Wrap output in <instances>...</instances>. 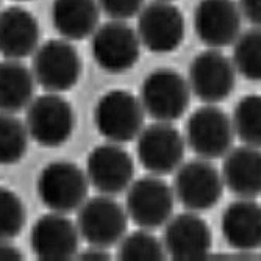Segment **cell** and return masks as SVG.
<instances>
[{"instance_id": "4dcf8cb0", "label": "cell", "mask_w": 261, "mask_h": 261, "mask_svg": "<svg viewBox=\"0 0 261 261\" xmlns=\"http://www.w3.org/2000/svg\"><path fill=\"white\" fill-rule=\"evenodd\" d=\"M80 259H85V261H102V259H110V253L105 252V249L102 247H92L83 253L79 255Z\"/></svg>"}, {"instance_id": "6da1fadb", "label": "cell", "mask_w": 261, "mask_h": 261, "mask_svg": "<svg viewBox=\"0 0 261 261\" xmlns=\"http://www.w3.org/2000/svg\"><path fill=\"white\" fill-rule=\"evenodd\" d=\"M141 105L158 122L177 121L191 102L188 80L175 69L158 67L141 85Z\"/></svg>"}, {"instance_id": "2e32d148", "label": "cell", "mask_w": 261, "mask_h": 261, "mask_svg": "<svg viewBox=\"0 0 261 261\" xmlns=\"http://www.w3.org/2000/svg\"><path fill=\"white\" fill-rule=\"evenodd\" d=\"M79 228L63 213L41 216L30 233V246L38 259L66 261L79 252Z\"/></svg>"}, {"instance_id": "484cf974", "label": "cell", "mask_w": 261, "mask_h": 261, "mask_svg": "<svg viewBox=\"0 0 261 261\" xmlns=\"http://www.w3.org/2000/svg\"><path fill=\"white\" fill-rule=\"evenodd\" d=\"M117 256L122 261H160L164 259V246L155 234L139 230L121 240Z\"/></svg>"}, {"instance_id": "d4e9b609", "label": "cell", "mask_w": 261, "mask_h": 261, "mask_svg": "<svg viewBox=\"0 0 261 261\" xmlns=\"http://www.w3.org/2000/svg\"><path fill=\"white\" fill-rule=\"evenodd\" d=\"M233 130L243 144L259 147L261 144V99L258 94L244 96L234 108Z\"/></svg>"}, {"instance_id": "603a6c76", "label": "cell", "mask_w": 261, "mask_h": 261, "mask_svg": "<svg viewBox=\"0 0 261 261\" xmlns=\"http://www.w3.org/2000/svg\"><path fill=\"white\" fill-rule=\"evenodd\" d=\"M233 66L241 75L250 82L261 79V33L258 27L241 32L234 39Z\"/></svg>"}, {"instance_id": "9c48e42d", "label": "cell", "mask_w": 261, "mask_h": 261, "mask_svg": "<svg viewBox=\"0 0 261 261\" xmlns=\"http://www.w3.org/2000/svg\"><path fill=\"white\" fill-rule=\"evenodd\" d=\"M174 197V189L160 175L141 177L128 186L127 215L138 227L155 230L171 219Z\"/></svg>"}, {"instance_id": "30bf717a", "label": "cell", "mask_w": 261, "mask_h": 261, "mask_svg": "<svg viewBox=\"0 0 261 261\" xmlns=\"http://www.w3.org/2000/svg\"><path fill=\"white\" fill-rule=\"evenodd\" d=\"M138 38L155 54L177 50L185 39V17L168 0H153L138 13Z\"/></svg>"}, {"instance_id": "5b68a950", "label": "cell", "mask_w": 261, "mask_h": 261, "mask_svg": "<svg viewBox=\"0 0 261 261\" xmlns=\"http://www.w3.org/2000/svg\"><path fill=\"white\" fill-rule=\"evenodd\" d=\"M144 124V108L125 89L105 92L94 107V125L111 142L133 141Z\"/></svg>"}, {"instance_id": "4316f807", "label": "cell", "mask_w": 261, "mask_h": 261, "mask_svg": "<svg viewBox=\"0 0 261 261\" xmlns=\"http://www.w3.org/2000/svg\"><path fill=\"white\" fill-rule=\"evenodd\" d=\"M27 211L22 199L8 188L0 186V240H13L23 230Z\"/></svg>"}, {"instance_id": "277c9868", "label": "cell", "mask_w": 261, "mask_h": 261, "mask_svg": "<svg viewBox=\"0 0 261 261\" xmlns=\"http://www.w3.org/2000/svg\"><path fill=\"white\" fill-rule=\"evenodd\" d=\"M92 58L108 74H125L138 63L141 41L125 20H108L97 27L91 41Z\"/></svg>"}, {"instance_id": "9a60e30c", "label": "cell", "mask_w": 261, "mask_h": 261, "mask_svg": "<svg viewBox=\"0 0 261 261\" xmlns=\"http://www.w3.org/2000/svg\"><path fill=\"white\" fill-rule=\"evenodd\" d=\"M241 27L243 14L234 0H200L194 10L196 33L211 49L233 44Z\"/></svg>"}, {"instance_id": "7402d4cb", "label": "cell", "mask_w": 261, "mask_h": 261, "mask_svg": "<svg viewBox=\"0 0 261 261\" xmlns=\"http://www.w3.org/2000/svg\"><path fill=\"white\" fill-rule=\"evenodd\" d=\"M35 77L20 60L0 61V111L19 113L33 100Z\"/></svg>"}, {"instance_id": "ac0fdd59", "label": "cell", "mask_w": 261, "mask_h": 261, "mask_svg": "<svg viewBox=\"0 0 261 261\" xmlns=\"http://www.w3.org/2000/svg\"><path fill=\"white\" fill-rule=\"evenodd\" d=\"M41 29L33 13L20 7L0 10V54L8 60H22L39 45Z\"/></svg>"}, {"instance_id": "ffe728a7", "label": "cell", "mask_w": 261, "mask_h": 261, "mask_svg": "<svg viewBox=\"0 0 261 261\" xmlns=\"http://www.w3.org/2000/svg\"><path fill=\"white\" fill-rule=\"evenodd\" d=\"M222 233L227 244L238 250L261 246V208L252 199L231 202L222 215Z\"/></svg>"}, {"instance_id": "8fae6325", "label": "cell", "mask_w": 261, "mask_h": 261, "mask_svg": "<svg viewBox=\"0 0 261 261\" xmlns=\"http://www.w3.org/2000/svg\"><path fill=\"white\" fill-rule=\"evenodd\" d=\"M186 139L189 147L200 158L216 160L224 156L234 141L230 116L213 105L196 110L186 124Z\"/></svg>"}, {"instance_id": "3957f363", "label": "cell", "mask_w": 261, "mask_h": 261, "mask_svg": "<svg viewBox=\"0 0 261 261\" xmlns=\"http://www.w3.org/2000/svg\"><path fill=\"white\" fill-rule=\"evenodd\" d=\"M88 177L72 161H54L39 172L36 189L41 202L55 213L77 211L88 196Z\"/></svg>"}, {"instance_id": "d6986e66", "label": "cell", "mask_w": 261, "mask_h": 261, "mask_svg": "<svg viewBox=\"0 0 261 261\" xmlns=\"http://www.w3.org/2000/svg\"><path fill=\"white\" fill-rule=\"evenodd\" d=\"M222 180L230 191L241 199H255L261 193L259 147L240 146L225 153Z\"/></svg>"}, {"instance_id": "d6a6232c", "label": "cell", "mask_w": 261, "mask_h": 261, "mask_svg": "<svg viewBox=\"0 0 261 261\" xmlns=\"http://www.w3.org/2000/svg\"><path fill=\"white\" fill-rule=\"evenodd\" d=\"M168 2H171V0H168Z\"/></svg>"}, {"instance_id": "83f0119b", "label": "cell", "mask_w": 261, "mask_h": 261, "mask_svg": "<svg viewBox=\"0 0 261 261\" xmlns=\"http://www.w3.org/2000/svg\"><path fill=\"white\" fill-rule=\"evenodd\" d=\"M100 10L113 20H127L144 7V0H97Z\"/></svg>"}, {"instance_id": "52a82bcc", "label": "cell", "mask_w": 261, "mask_h": 261, "mask_svg": "<svg viewBox=\"0 0 261 261\" xmlns=\"http://www.w3.org/2000/svg\"><path fill=\"white\" fill-rule=\"evenodd\" d=\"M128 215L111 196L88 199L79 208L77 228L92 247L108 249L119 243L127 231Z\"/></svg>"}, {"instance_id": "5bb4252c", "label": "cell", "mask_w": 261, "mask_h": 261, "mask_svg": "<svg viewBox=\"0 0 261 261\" xmlns=\"http://www.w3.org/2000/svg\"><path fill=\"white\" fill-rule=\"evenodd\" d=\"M88 181L105 196L124 193L133 181L135 164L132 155L121 146L110 142L94 147L86 163Z\"/></svg>"}, {"instance_id": "f546056e", "label": "cell", "mask_w": 261, "mask_h": 261, "mask_svg": "<svg viewBox=\"0 0 261 261\" xmlns=\"http://www.w3.org/2000/svg\"><path fill=\"white\" fill-rule=\"evenodd\" d=\"M22 252L8 243V240H0V261H17L22 259Z\"/></svg>"}, {"instance_id": "ba28073f", "label": "cell", "mask_w": 261, "mask_h": 261, "mask_svg": "<svg viewBox=\"0 0 261 261\" xmlns=\"http://www.w3.org/2000/svg\"><path fill=\"white\" fill-rule=\"evenodd\" d=\"M224 193V180L213 163L196 158L177 168L174 194L189 211H208L216 206Z\"/></svg>"}, {"instance_id": "7c38bea8", "label": "cell", "mask_w": 261, "mask_h": 261, "mask_svg": "<svg viewBox=\"0 0 261 261\" xmlns=\"http://www.w3.org/2000/svg\"><path fill=\"white\" fill-rule=\"evenodd\" d=\"M138 158L153 175H169L181 164L185 139L169 122H155L138 135Z\"/></svg>"}, {"instance_id": "44dd1931", "label": "cell", "mask_w": 261, "mask_h": 261, "mask_svg": "<svg viewBox=\"0 0 261 261\" xmlns=\"http://www.w3.org/2000/svg\"><path fill=\"white\" fill-rule=\"evenodd\" d=\"M97 0H54L52 20L55 30L67 41H82L99 27Z\"/></svg>"}, {"instance_id": "8992f818", "label": "cell", "mask_w": 261, "mask_h": 261, "mask_svg": "<svg viewBox=\"0 0 261 261\" xmlns=\"http://www.w3.org/2000/svg\"><path fill=\"white\" fill-rule=\"evenodd\" d=\"M32 72L36 83L49 92L72 89L82 77L79 50L67 39H49L35 50Z\"/></svg>"}, {"instance_id": "cb8c5ba5", "label": "cell", "mask_w": 261, "mask_h": 261, "mask_svg": "<svg viewBox=\"0 0 261 261\" xmlns=\"http://www.w3.org/2000/svg\"><path fill=\"white\" fill-rule=\"evenodd\" d=\"M29 149V132L25 124L11 113L0 111V164L19 163Z\"/></svg>"}, {"instance_id": "7a4b0ae2", "label": "cell", "mask_w": 261, "mask_h": 261, "mask_svg": "<svg viewBox=\"0 0 261 261\" xmlns=\"http://www.w3.org/2000/svg\"><path fill=\"white\" fill-rule=\"evenodd\" d=\"M25 127L29 136L41 147H61L75 128L74 108L57 92L44 94L29 103Z\"/></svg>"}, {"instance_id": "1f68e13d", "label": "cell", "mask_w": 261, "mask_h": 261, "mask_svg": "<svg viewBox=\"0 0 261 261\" xmlns=\"http://www.w3.org/2000/svg\"><path fill=\"white\" fill-rule=\"evenodd\" d=\"M17 2H29V0H17Z\"/></svg>"}, {"instance_id": "4fadbf2b", "label": "cell", "mask_w": 261, "mask_h": 261, "mask_svg": "<svg viewBox=\"0 0 261 261\" xmlns=\"http://www.w3.org/2000/svg\"><path fill=\"white\" fill-rule=\"evenodd\" d=\"M189 89L199 100L219 103L230 97L236 83V69L230 58L218 49L196 55L189 66Z\"/></svg>"}, {"instance_id": "e0dca14e", "label": "cell", "mask_w": 261, "mask_h": 261, "mask_svg": "<svg viewBox=\"0 0 261 261\" xmlns=\"http://www.w3.org/2000/svg\"><path fill=\"white\" fill-rule=\"evenodd\" d=\"M166 224L163 246L172 259L191 261L208 256L213 247V233L196 213H180Z\"/></svg>"}, {"instance_id": "f1b7e54d", "label": "cell", "mask_w": 261, "mask_h": 261, "mask_svg": "<svg viewBox=\"0 0 261 261\" xmlns=\"http://www.w3.org/2000/svg\"><path fill=\"white\" fill-rule=\"evenodd\" d=\"M236 4L240 7L243 17L252 27H258L261 22V0H240Z\"/></svg>"}]
</instances>
